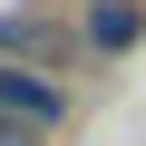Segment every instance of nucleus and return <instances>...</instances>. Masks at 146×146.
Returning <instances> with one entry per match:
<instances>
[{
	"label": "nucleus",
	"instance_id": "obj_3",
	"mask_svg": "<svg viewBox=\"0 0 146 146\" xmlns=\"http://www.w3.org/2000/svg\"><path fill=\"white\" fill-rule=\"evenodd\" d=\"M0 107H20V117H49V127L68 136V127H78V78H68V68L0 58Z\"/></svg>",
	"mask_w": 146,
	"mask_h": 146
},
{
	"label": "nucleus",
	"instance_id": "obj_2",
	"mask_svg": "<svg viewBox=\"0 0 146 146\" xmlns=\"http://www.w3.org/2000/svg\"><path fill=\"white\" fill-rule=\"evenodd\" d=\"M68 10H78L88 68H127V58L146 49V0H68Z\"/></svg>",
	"mask_w": 146,
	"mask_h": 146
},
{
	"label": "nucleus",
	"instance_id": "obj_4",
	"mask_svg": "<svg viewBox=\"0 0 146 146\" xmlns=\"http://www.w3.org/2000/svg\"><path fill=\"white\" fill-rule=\"evenodd\" d=\"M0 146H58L49 117H20V107H0Z\"/></svg>",
	"mask_w": 146,
	"mask_h": 146
},
{
	"label": "nucleus",
	"instance_id": "obj_1",
	"mask_svg": "<svg viewBox=\"0 0 146 146\" xmlns=\"http://www.w3.org/2000/svg\"><path fill=\"white\" fill-rule=\"evenodd\" d=\"M0 58H29V68H88L78 10H68V0H20V10H0Z\"/></svg>",
	"mask_w": 146,
	"mask_h": 146
}]
</instances>
